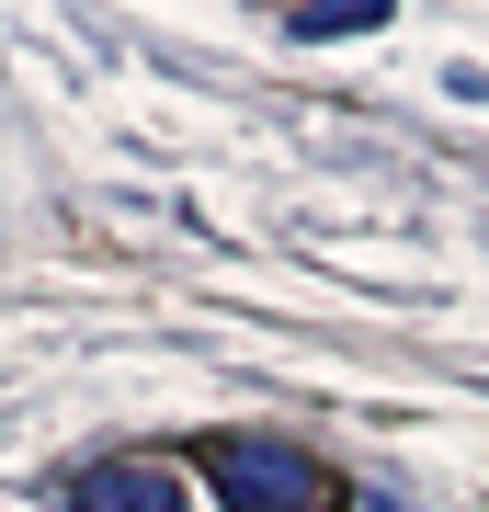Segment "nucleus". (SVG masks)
I'll use <instances>...</instances> for the list:
<instances>
[{
  "label": "nucleus",
  "instance_id": "obj_2",
  "mask_svg": "<svg viewBox=\"0 0 489 512\" xmlns=\"http://www.w3.org/2000/svg\"><path fill=\"white\" fill-rule=\"evenodd\" d=\"M69 512H182V490L160 467H137V456H103V467L69 478Z\"/></svg>",
  "mask_w": 489,
  "mask_h": 512
},
{
  "label": "nucleus",
  "instance_id": "obj_3",
  "mask_svg": "<svg viewBox=\"0 0 489 512\" xmlns=\"http://www.w3.org/2000/svg\"><path fill=\"white\" fill-rule=\"evenodd\" d=\"M376 23H387V12H376V0H342V12H296V35H308V46H319V35H376Z\"/></svg>",
  "mask_w": 489,
  "mask_h": 512
},
{
  "label": "nucleus",
  "instance_id": "obj_1",
  "mask_svg": "<svg viewBox=\"0 0 489 512\" xmlns=\"http://www.w3.org/2000/svg\"><path fill=\"white\" fill-rule=\"evenodd\" d=\"M205 490H217L228 512H330L319 456H296V444H262V433L205 444Z\"/></svg>",
  "mask_w": 489,
  "mask_h": 512
}]
</instances>
